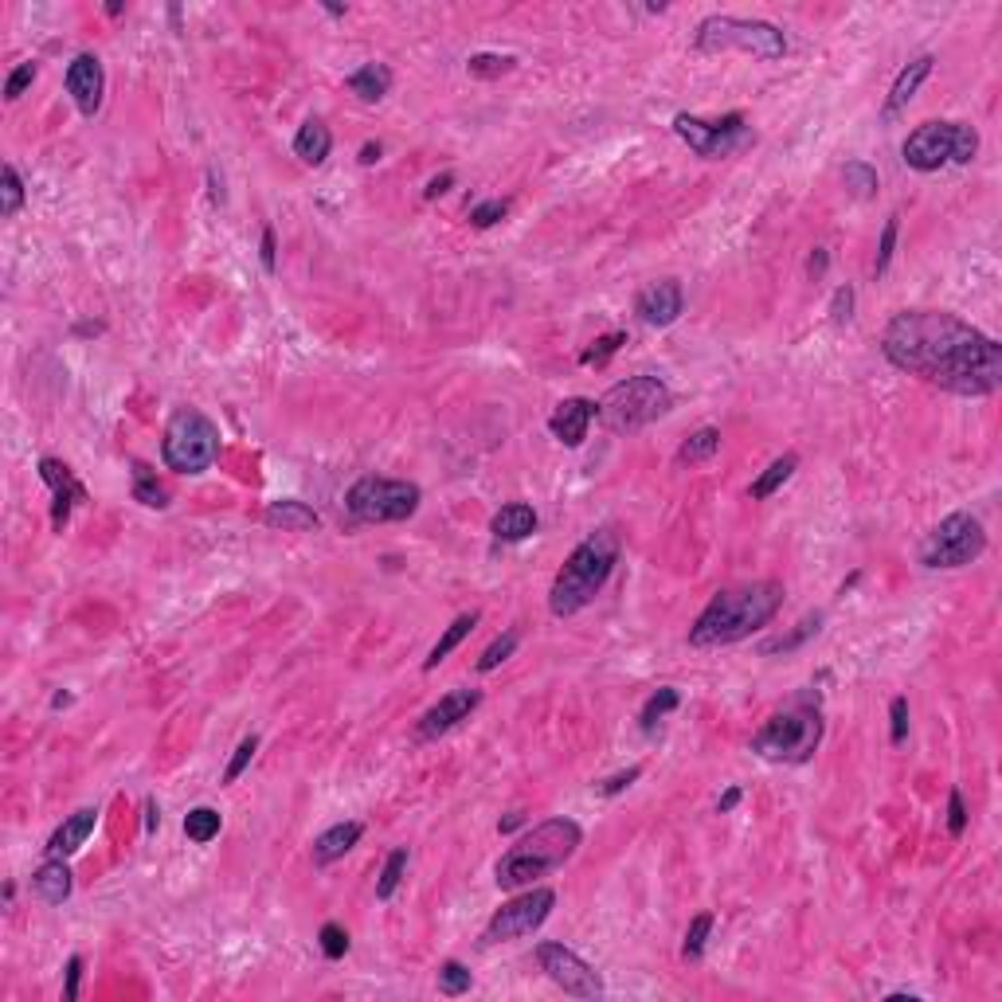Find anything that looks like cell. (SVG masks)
I'll list each match as a JSON object with an SVG mask.
<instances>
[{
  "label": "cell",
  "mask_w": 1002,
  "mask_h": 1002,
  "mask_svg": "<svg viewBox=\"0 0 1002 1002\" xmlns=\"http://www.w3.org/2000/svg\"><path fill=\"white\" fill-rule=\"evenodd\" d=\"M423 490L408 482V478H380V474H365L349 486L345 494V509L353 521L361 525H388V521H408L419 509Z\"/></svg>",
  "instance_id": "30bf717a"
},
{
  "label": "cell",
  "mask_w": 1002,
  "mask_h": 1002,
  "mask_svg": "<svg viewBox=\"0 0 1002 1002\" xmlns=\"http://www.w3.org/2000/svg\"><path fill=\"white\" fill-rule=\"evenodd\" d=\"M380 153H384V149H380V141H368L365 149H361V165H376V161H380Z\"/></svg>",
  "instance_id": "91938a15"
},
{
  "label": "cell",
  "mask_w": 1002,
  "mask_h": 1002,
  "mask_svg": "<svg viewBox=\"0 0 1002 1002\" xmlns=\"http://www.w3.org/2000/svg\"><path fill=\"white\" fill-rule=\"evenodd\" d=\"M693 51L701 55H721V51H744L756 59H783L787 36L768 20H748V16H705L693 32Z\"/></svg>",
  "instance_id": "52a82bcc"
},
{
  "label": "cell",
  "mask_w": 1002,
  "mask_h": 1002,
  "mask_svg": "<svg viewBox=\"0 0 1002 1002\" xmlns=\"http://www.w3.org/2000/svg\"><path fill=\"white\" fill-rule=\"evenodd\" d=\"M67 705H71V693H55L51 697V709H67Z\"/></svg>",
  "instance_id": "6125c7cd"
},
{
  "label": "cell",
  "mask_w": 1002,
  "mask_h": 1002,
  "mask_svg": "<svg viewBox=\"0 0 1002 1002\" xmlns=\"http://www.w3.org/2000/svg\"><path fill=\"white\" fill-rule=\"evenodd\" d=\"M905 165L916 173H936L944 165H971L979 153V134L963 122H924L901 145Z\"/></svg>",
  "instance_id": "9c48e42d"
},
{
  "label": "cell",
  "mask_w": 1002,
  "mask_h": 1002,
  "mask_svg": "<svg viewBox=\"0 0 1002 1002\" xmlns=\"http://www.w3.org/2000/svg\"><path fill=\"white\" fill-rule=\"evenodd\" d=\"M329 149H333V134H329V126H325L321 118L302 122V130L294 134V153H298V161L318 169V165H325Z\"/></svg>",
  "instance_id": "484cf974"
},
{
  "label": "cell",
  "mask_w": 1002,
  "mask_h": 1002,
  "mask_svg": "<svg viewBox=\"0 0 1002 1002\" xmlns=\"http://www.w3.org/2000/svg\"><path fill=\"white\" fill-rule=\"evenodd\" d=\"M638 775H642V768H627V772H619V775H611V779H599V783H592L595 787V795H603V799H611V795H623L631 783H635Z\"/></svg>",
  "instance_id": "681fc988"
},
{
  "label": "cell",
  "mask_w": 1002,
  "mask_h": 1002,
  "mask_svg": "<svg viewBox=\"0 0 1002 1002\" xmlns=\"http://www.w3.org/2000/svg\"><path fill=\"white\" fill-rule=\"evenodd\" d=\"M635 314L638 321L654 325V329H666L685 314V290L678 278H662V282H650L635 294Z\"/></svg>",
  "instance_id": "e0dca14e"
},
{
  "label": "cell",
  "mask_w": 1002,
  "mask_h": 1002,
  "mask_svg": "<svg viewBox=\"0 0 1002 1002\" xmlns=\"http://www.w3.org/2000/svg\"><path fill=\"white\" fill-rule=\"evenodd\" d=\"M537 525H541V517H537V509H533V505H525V501H509V505H501L498 513H494L490 533L498 537L501 545H517V541H529V537L537 533Z\"/></svg>",
  "instance_id": "7402d4cb"
},
{
  "label": "cell",
  "mask_w": 1002,
  "mask_h": 1002,
  "mask_svg": "<svg viewBox=\"0 0 1002 1002\" xmlns=\"http://www.w3.org/2000/svg\"><path fill=\"white\" fill-rule=\"evenodd\" d=\"M721 451V431L717 427H701V431H693L689 439H685L682 447H678V455L674 462L678 466H693V462H709V458Z\"/></svg>",
  "instance_id": "4dcf8cb0"
},
{
  "label": "cell",
  "mask_w": 1002,
  "mask_h": 1002,
  "mask_svg": "<svg viewBox=\"0 0 1002 1002\" xmlns=\"http://www.w3.org/2000/svg\"><path fill=\"white\" fill-rule=\"evenodd\" d=\"M521 822H525V815H509V819L498 822V830H501V834H509V830H517Z\"/></svg>",
  "instance_id": "94428289"
},
{
  "label": "cell",
  "mask_w": 1002,
  "mask_h": 1002,
  "mask_svg": "<svg viewBox=\"0 0 1002 1002\" xmlns=\"http://www.w3.org/2000/svg\"><path fill=\"white\" fill-rule=\"evenodd\" d=\"M932 67H936V55H916L912 63H905L901 71H897V79H893V87L885 94V106H881V122H893L905 106H909L916 91L924 87V79L932 75Z\"/></svg>",
  "instance_id": "ffe728a7"
},
{
  "label": "cell",
  "mask_w": 1002,
  "mask_h": 1002,
  "mask_svg": "<svg viewBox=\"0 0 1002 1002\" xmlns=\"http://www.w3.org/2000/svg\"><path fill=\"white\" fill-rule=\"evenodd\" d=\"M361 834H365V826L361 822H337V826H329L325 834L314 838V866H333V862H341L357 842H361Z\"/></svg>",
  "instance_id": "603a6c76"
},
{
  "label": "cell",
  "mask_w": 1002,
  "mask_h": 1002,
  "mask_svg": "<svg viewBox=\"0 0 1002 1002\" xmlns=\"http://www.w3.org/2000/svg\"><path fill=\"white\" fill-rule=\"evenodd\" d=\"M478 705H482V689H451V693H443V697L419 717L415 736H419V740H439V736H447L455 725H462Z\"/></svg>",
  "instance_id": "2e32d148"
},
{
  "label": "cell",
  "mask_w": 1002,
  "mask_h": 1002,
  "mask_svg": "<svg viewBox=\"0 0 1002 1002\" xmlns=\"http://www.w3.org/2000/svg\"><path fill=\"white\" fill-rule=\"evenodd\" d=\"M161 826V807H157V799H145V834H153Z\"/></svg>",
  "instance_id": "6f0895ef"
},
{
  "label": "cell",
  "mask_w": 1002,
  "mask_h": 1002,
  "mask_svg": "<svg viewBox=\"0 0 1002 1002\" xmlns=\"http://www.w3.org/2000/svg\"><path fill=\"white\" fill-rule=\"evenodd\" d=\"M799 470V455H783V458H775L772 466L748 486V498L752 501H768L775 494V490H783L787 482H791V474Z\"/></svg>",
  "instance_id": "f1b7e54d"
},
{
  "label": "cell",
  "mask_w": 1002,
  "mask_h": 1002,
  "mask_svg": "<svg viewBox=\"0 0 1002 1002\" xmlns=\"http://www.w3.org/2000/svg\"><path fill=\"white\" fill-rule=\"evenodd\" d=\"M32 889H36V897H40L44 905H63V901L71 897V889H75L71 866H67L63 858H47L44 866L32 873Z\"/></svg>",
  "instance_id": "d4e9b609"
},
{
  "label": "cell",
  "mask_w": 1002,
  "mask_h": 1002,
  "mask_svg": "<svg viewBox=\"0 0 1002 1002\" xmlns=\"http://www.w3.org/2000/svg\"><path fill=\"white\" fill-rule=\"evenodd\" d=\"M75 333H79V337H91V333H102V325H98V321H94V325H75Z\"/></svg>",
  "instance_id": "be15d7a7"
},
{
  "label": "cell",
  "mask_w": 1002,
  "mask_h": 1002,
  "mask_svg": "<svg viewBox=\"0 0 1002 1002\" xmlns=\"http://www.w3.org/2000/svg\"><path fill=\"white\" fill-rule=\"evenodd\" d=\"M885 361L956 396H991L1002 384V345L948 310H901L881 333Z\"/></svg>",
  "instance_id": "6da1fadb"
},
{
  "label": "cell",
  "mask_w": 1002,
  "mask_h": 1002,
  "mask_svg": "<svg viewBox=\"0 0 1002 1002\" xmlns=\"http://www.w3.org/2000/svg\"><path fill=\"white\" fill-rule=\"evenodd\" d=\"M595 419V400L588 396H572V400H560L556 411L548 415V431L564 443V447H580L588 439V427Z\"/></svg>",
  "instance_id": "d6986e66"
},
{
  "label": "cell",
  "mask_w": 1002,
  "mask_h": 1002,
  "mask_svg": "<svg viewBox=\"0 0 1002 1002\" xmlns=\"http://www.w3.org/2000/svg\"><path fill=\"white\" fill-rule=\"evenodd\" d=\"M842 184H846V192L854 196V200H869V196H877V169L869 165V161H846L842 165Z\"/></svg>",
  "instance_id": "836d02e7"
},
{
  "label": "cell",
  "mask_w": 1002,
  "mask_h": 1002,
  "mask_svg": "<svg viewBox=\"0 0 1002 1002\" xmlns=\"http://www.w3.org/2000/svg\"><path fill=\"white\" fill-rule=\"evenodd\" d=\"M161 458L177 474H204L220 458V427L196 408H181L165 423Z\"/></svg>",
  "instance_id": "ba28073f"
},
{
  "label": "cell",
  "mask_w": 1002,
  "mask_h": 1002,
  "mask_svg": "<svg viewBox=\"0 0 1002 1002\" xmlns=\"http://www.w3.org/2000/svg\"><path fill=\"white\" fill-rule=\"evenodd\" d=\"M220 830H224V819H220V811H212V807H192V811L184 815V834H188V842H196V846H208Z\"/></svg>",
  "instance_id": "1f68e13d"
},
{
  "label": "cell",
  "mask_w": 1002,
  "mask_h": 1002,
  "mask_svg": "<svg viewBox=\"0 0 1002 1002\" xmlns=\"http://www.w3.org/2000/svg\"><path fill=\"white\" fill-rule=\"evenodd\" d=\"M537 963H541V971H545L548 979L564 991V995H572V999H599L603 995V979H599V971H595L588 959H580L572 948H564V944H537Z\"/></svg>",
  "instance_id": "5bb4252c"
},
{
  "label": "cell",
  "mask_w": 1002,
  "mask_h": 1002,
  "mask_svg": "<svg viewBox=\"0 0 1002 1002\" xmlns=\"http://www.w3.org/2000/svg\"><path fill=\"white\" fill-rule=\"evenodd\" d=\"M709 932H713V912H701V916H693L689 920V928H685V944H682V956L689 963H697V959L705 956V940H709Z\"/></svg>",
  "instance_id": "ab89813d"
},
{
  "label": "cell",
  "mask_w": 1002,
  "mask_h": 1002,
  "mask_svg": "<svg viewBox=\"0 0 1002 1002\" xmlns=\"http://www.w3.org/2000/svg\"><path fill=\"white\" fill-rule=\"evenodd\" d=\"M36 75H40V67H36V63H20V67L4 79V98H8V102H16L20 94L36 83Z\"/></svg>",
  "instance_id": "7dc6e473"
},
{
  "label": "cell",
  "mask_w": 1002,
  "mask_h": 1002,
  "mask_svg": "<svg viewBox=\"0 0 1002 1002\" xmlns=\"http://www.w3.org/2000/svg\"><path fill=\"white\" fill-rule=\"evenodd\" d=\"M674 134L682 137L697 157H705V161L732 157L736 149H744V145L756 141L748 118H744L740 110H732V114L717 118V122H705V118H697V114H678V118H674Z\"/></svg>",
  "instance_id": "7c38bea8"
},
{
  "label": "cell",
  "mask_w": 1002,
  "mask_h": 1002,
  "mask_svg": "<svg viewBox=\"0 0 1002 1002\" xmlns=\"http://www.w3.org/2000/svg\"><path fill=\"white\" fill-rule=\"evenodd\" d=\"M783 607V584L775 580H752V584H736L709 599V607L693 619L689 627V646H732L740 638L756 635L760 627H768Z\"/></svg>",
  "instance_id": "7a4b0ae2"
},
{
  "label": "cell",
  "mask_w": 1002,
  "mask_h": 1002,
  "mask_svg": "<svg viewBox=\"0 0 1002 1002\" xmlns=\"http://www.w3.org/2000/svg\"><path fill=\"white\" fill-rule=\"evenodd\" d=\"M470 967H462L458 959H447L443 967H439V991L443 995H451V999H458V995H466L470 991Z\"/></svg>",
  "instance_id": "7bdbcfd3"
},
{
  "label": "cell",
  "mask_w": 1002,
  "mask_h": 1002,
  "mask_svg": "<svg viewBox=\"0 0 1002 1002\" xmlns=\"http://www.w3.org/2000/svg\"><path fill=\"white\" fill-rule=\"evenodd\" d=\"M478 619H482L478 611H466V615H458L455 623H451V627L443 631V638H439V642L431 646V654H427L423 670H435L439 662H447V654H451L455 646H462V638H466V635H470V631H474V627H478Z\"/></svg>",
  "instance_id": "f546056e"
},
{
  "label": "cell",
  "mask_w": 1002,
  "mask_h": 1002,
  "mask_svg": "<svg viewBox=\"0 0 1002 1002\" xmlns=\"http://www.w3.org/2000/svg\"><path fill=\"white\" fill-rule=\"evenodd\" d=\"M255 752H259V736H243V740H239V748H235V756H231V764L224 768V779H220V783H224V787H231V783H235L239 775L251 768Z\"/></svg>",
  "instance_id": "ee69618b"
},
{
  "label": "cell",
  "mask_w": 1002,
  "mask_h": 1002,
  "mask_svg": "<svg viewBox=\"0 0 1002 1002\" xmlns=\"http://www.w3.org/2000/svg\"><path fill=\"white\" fill-rule=\"evenodd\" d=\"M455 184V173H439V177H431L427 181V188H423V200H439L447 188Z\"/></svg>",
  "instance_id": "11a10c76"
},
{
  "label": "cell",
  "mask_w": 1002,
  "mask_h": 1002,
  "mask_svg": "<svg viewBox=\"0 0 1002 1002\" xmlns=\"http://www.w3.org/2000/svg\"><path fill=\"white\" fill-rule=\"evenodd\" d=\"M850 318H854V286H838L834 298H830V321L846 325Z\"/></svg>",
  "instance_id": "f907efd6"
},
{
  "label": "cell",
  "mask_w": 1002,
  "mask_h": 1002,
  "mask_svg": "<svg viewBox=\"0 0 1002 1002\" xmlns=\"http://www.w3.org/2000/svg\"><path fill=\"white\" fill-rule=\"evenodd\" d=\"M20 208H24V181H20L16 165H4V173H0V216L12 220Z\"/></svg>",
  "instance_id": "f35d334b"
},
{
  "label": "cell",
  "mask_w": 1002,
  "mask_h": 1002,
  "mask_svg": "<svg viewBox=\"0 0 1002 1002\" xmlns=\"http://www.w3.org/2000/svg\"><path fill=\"white\" fill-rule=\"evenodd\" d=\"M822 631V611H811V615H803L787 635H775V638H764L760 642V654L768 658V654H791V650H799L807 638H815Z\"/></svg>",
  "instance_id": "83f0119b"
},
{
  "label": "cell",
  "mask_w": 1002,
  "mask_h": 1002,
  "mask_svg": "<svg viewBox=\"0 0 1002 1002\" xmlns=\"http://www.w3.org/2000/svg\"><path fill=\"white\" fill-rule=\"evenodd\" d=\"M318 944H321V956L325 959H341L349 952V932H345L337 920H329V924H321Z\"/></svg>",
  "instance_id": "f6af8a7d"
},
{
  "label": "cell",
  "mask_w": 1002,
  "mask_h": 1002,
  "mask_svg": "<svg viewBox=\"0 0 1002 1002\" xmlns=\"http://www.w3.org/2000/svg\"><path fill=\"white\" fill-rule=\"evenodd\" d=\"M736 803H740V787H729V791L717 799V815H729V811H736Z\"/></svg>",
  "instance_id": "680465c9"
},
{
  "label": "cell",
  "mask_w": 1002,
  "mask_h": 1002,
  "mask_svg": "<svg viewBox=\"0 0 1002 1002\" xmlns=\"http://www.w3.org/2000/svg\"><path fill=\"white\" fill-rule=\"evenodd\" d=\"M134 501H141L145 509H165L169 505V490L157 482V474L145 462H134Z\"/></svg>",
  "instance_id": "e575fe53"
},
{
  "label": "cell",
  "mask_w": 1002,
  "mask_h": 1002,
  "mask_svg": "<svg viewBox=\"0 0 1002 1002\" xmlns=\"http://www.w3.org/2000/svg\"><path fill=\"white\" fill-rule=\"evenodd\" d=\"M517 642H521L517 631H505V635L494 638V642L482 650V658H478V674H490V670H498L501 662H509L513 650H517Z\"/></svg>",
  "instance_id": "60d3db41"
},
{
  "label": "cell",
  "mask_w": 1002,
  "mask_h": 1002,
  "mask_svg": "<svg viewBox=\"0 0 1002 1002\" xmlns=\"http://www.w3.org/2000/svg\"><path fill=\"white\" fill-rule=\"evenodd\" d=\"M349 94H357L361 102H380L384 94L392 91V67L388 63H365L345 79Z\"/></svg>",
  "instance_id": "4316f807"
},
{
  "label": "cell",
  "mask_w": 1002,
  "mask_h": 1002,
  "mask_svg": "<svg viewBox=\"0 0 1002 1002\" xmlns=\"http://www.w3.org/2000/svg\"><path fill=\"white\" fill-rule=\"evenodd\" d=\"M963 830H967V807H963V791L952 787L948 791V834L952 838H963Z\"/></svg>",
  "instance_id": "816d5d0a"
},
{
  "label": "cell",
  "mask_w": 1002,
  "mask_h": 1002,
  "mask_svg": "<svg viewBox=\"0 0 1002 1002\" xmlns=\"http://www.w3.org/2000/svg\"><path fill=\"white\" fill-rule=\"evenodd\" d=\"M889 721H893L889 740L901 748V744L909 740V697H893V705H889Z\"/></svg>",
  "instance_id": "c3c4849f"
},
{
  "label": "cell",
  "mask_w": 1002,
  "mask_h": 1002,
  "mask_svg": "<svg viewBox=\"0 0 1002 1002\" xmlns=\"http://www.w3.org/2000/svg\"><path fill=\"white\" fill-rule=\"evenodd\" d=\"M67 94L75 98L79 114L83 118H94L102 110V94H106V71H102V59L83 51L67 63Z\"/></svg>",
  "instance_id": "ac0fdd59"
},
{
  "label": "cell",
  "mask_w": 1002,
  "mask_h": 1002,
  "mask_svg": "<svg viewBox=\"0 0 1002 1002\" xmlns=\"http://www.w3.org/2000/svg\"><path fill=\"white\" fill-rule=\"evenodd\" d=\"M40 478H44L47 486H51V529L55 533H63L67 529V521H71V509L79 505V501H87V486L75 478V470L63 462V458H40Z\"/></svg>",
  "instance_id": "9a60e30c"
},
{
  "label": "cell",
  "mask_w": 1002,
  "mask_h": 1002,
  "mask_svg": "<svg viewBox=\"0 0 1002 1002\" xmlns=\"http://www.w3.org/2000/svg\"><path fill=\"white\" fill-rule=\"evenodd\" d=\"M674 408V392L666 380L658 376H627L619 384H611L603 392V400L595 404V419L611 431V435H635L642 427H650L654 419H662Z\"/></svg>",
  "instance_id": "8992f818"
},
{
  "label": "cell",
  "mask_w": 1002,
  "mask_h": 1002,
  "mask_svg": "<svg viewBox=\"0 0 1002 1002\" xmlns=\"http://www.w3.org/2000/svg\"><path fill=\"white\" fill-rule=\"evenodd\" d=\"M623 556V541L615 529H595L580 545L568 552V560L560 564L552 588H548V611L556 619L580 615L595 595L603 592V584L611 580L615 564Z\"/></svg>",
  "instance_id": "3957f363"
},
{
  "label": "cell",
  "mask_w": 1002,
  "mask_h": 1002,
  "mask_svg": "<svg viewBox=\"0 0 1002 1002\" xmlns=\"http://www.w3.org/2000/svg\"><path fill=\"white\" fill-rule=\"evenodd\" d=\"M505 216H509V200H482V204L470 208V224L478 231L494 228V224H501Z\"/></svg>",
  "instance_id": "bcb514c9"
},
{
  "label": "cell",
  "mask_w": 1002,
  "mask_h": 1002,
  "mask_svg": "<svg viewBox=\"0 0 1002 1002\" xmlns=\"http://www.w3.org/2000/svg\"><path fill=\"white\" fill-rule=\"evenodd\" d=\"M513 67H517V59L513 55H498V51H478V55L466 59V71L474 79H498V75H509Z\"/></svg>",
  "instance_id": "74e56055"
},
{
  "label": "cell",
  "mask_w": 1002,
  "mask_h": 1002,
  "mask_svg": "<svg viewBox=\"0 0 1002 1002\" xmlns=\"http://www.w3.org/2000/svg\"><path fill=\"white\" fill-rule=\"evenodd\" d=\"M983 552H987V529H983V521L971 517V513H948V517L924 537V545H920V564L932 568V572H936V568L952 572V568L975 564Z\"/></svg>",
  "instance_id": "8fae6325"
},
{
  "label": "cell",
  "mask_w": 1002,
  "mask_h": 1002,
  "mask_svg": "<svg viewBox=\"0 0 1002 1002\" xmlns=\"http://www.w3.org/2000/svg\"><path fill=\"white\" fill-rule=\"evenodd\" d=\"M67 987H63V999L67 1002H75L79 999V979H83V956H71L67 959Z\"/></svg>",
  "instance_id": "f5cc1de1"
},
{
  "label": "cell",
  "mask_w": 1002,
  "mask_h": 1002,
  "mask_svg": "<svg viewBox=\"0 0 1002 1002\" xmlns=\"http://www.w3.org/2000/svg\"><path fill=\"white\" fill-rule=\"evenodd\" d=\"M552 909H556V893L545 889V885H529L521 897L505 901V905L490 916V924H486V932H482V944L490 948V944H505V940L533 936L548 916H552Z\"/></svg>",
  "instance_id": "4fadbf2b"
},
{
  "label": "cell",
  "mask_w": 1002,
  "mask_h": 1002,
  "mask_svg": "<svg viewBox=\"0 0 1002 1002\" xmlns=\"http://www.w3.org/2000/svg\"><path fill=\"white\" fill-rule=\"evenodd\" d=\"M263 521H267L271 529H282V533H314L321 525L318 513H314L306 501H294V498L271 501L267 513H263Z\"/></svg>",
  "instance_id": "cb8c5ba5"
},
{
  "label": "cell",
  "mask_w": 1002,
  "mask_h": 1002,
  "mask_svg": "<svg viewBox=\"0 0 1002 1002\" xmlns=\"http://www.w3.org/2000/svg\"><path fill=\"white\" fill-rule=\"evenodd\" d=\"M259 259H263V271H267V274L278 271V247H274V228H263V243H259Z\"/></svg>",
  "instance_id": "db71d44e"
},
{
  "label": "cell",
  "mask_w": 1002,
  "mask_h": 1002,
  "mask_svg": "<svg viewBox=\"0 0 1002 1002\" xmlns=\"http://www.w3.org/2000/svg\"><path fill=\"white\" fill-rule=\"evenodd\" d=\"M584 830L580 822L572 819H545L541 826H533L525 838H517L498 862V889H529L533 881H541L548 873L572 862V854L580 850Z\"/></svg>",
  "instance_id": "277c9868"
},
{
  "label": "cell",
  "mask_w": 1002,
  "mask_h": 1002,
  "mask_svg": "<svg viewBox=\"0 0 1002 1002\" xmlns=\"http://www.w3.org/2000/svg\"><path fill=\"white\" fill-rule=\"evenodd\" d=\"M678 701H682V697H678V689H674V685H662L658 693H650V697H646V705H642V713H638V725H642V732L658 729V721H662V717H670V713L678 709Z\"/></svg>",
  "instance_id": "d6a6232c"
},
{
  "label": "cell",
  "mask_w": 1002,
  "mask_h": 1002,
  "mask_svg": "<svg viewBox=\"0 0 1002 1002\" xmlns=\"http://www.w3.org/2000/svg\"><path fill=\"white\" fill-rule=\"evenodd\" d=\"M404 869H408V846H396V850L384 858V869H380V877H376V897H380V901H388V897L400 889Z\"/></svg>",
  "instance_id": "d590c367"
},
{
  "label": "cell",
  "mask_w": 1002,
  "mask_h": 1002,
  "mask_svg": "<svg viewBox=\"0 0 1002 1002\" xmlns=\"http://www.w3.org/2000/svg\"><path fill=\"white\" fill-rule=\"evenodd\" d=\"M822 732H826V721H822L819 693L803 689L752 732L748 748L768 764H807L819 752Z\"/></svg>",
  "instance_id": "5b68a950"
},
{
  "label": "cell",
  "mask_w": 1002,
  "mask_h": 1002,
  "mask_svg": "<svg viewBox=\"0 0 1002 1002\" xmlns=\"http://www.w3.org/2000/svg\"><path fill=\"white\" fill-rule=\"evenodd\" d=\"M897 235H901V216H889L885 228H881V239H877V263H873V274H877V278L889 271V263H893V255H897Z\"/></svg>",
  "instance_id": "b9f144b4"
},
{
  "label": "cell",
  "mask_w": 1002,
  "mask_h": 1002,
  "mask_svg": "<svg viewBox=\"0 0 1002 1002\" xmlns=\"http://www.w3.org/2000/svg\"><path fill=\"white\" fill-rule=\"evenodd\" d=\"M623 345H627V333H623V329L603 333V337H595L592 345L580 353V365L584 368H603L611 357H615V353H619V349H623Z\"/></svg>",
  "instance_id": "8d00e7d4"
},
{
  "label": "cell",
  "mask_w": 1002,
  "mask_h": 1002,
  "mask_svg": "<svg viewBox=\"0 0 1002 1002\" xmlns=\"http://www.w3.org/2000/svg\"><path fill=\"white\" fill-rule=\"evenodd\" d=\"M826 267H830V255H826V247H815V251H811V259H807V274H811V278H822V274H826Z\"/></svg>",
  "instance_id": "9f6ffc18"
},
{
  "label": "cell",
  "mask_w": 1002,
  "mask_h": 1002,
  "mask_svg": "<svg viewBox=\"0 0 1002 1002\" xmlns=\"http://www.w3.org/2000/svg\"><path fill=\"white\" fill-rule=\"evenodd\" d=\"M94 822H98V807H83V811H75L71 819H63L55 830H51L44 854L47 858H71V854H75V850H83V842L91 838Z\"/></svg>",
  "instance_id": "44dd1931"
}]
</instances>
